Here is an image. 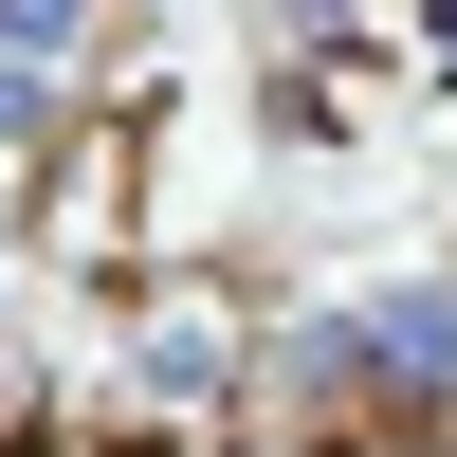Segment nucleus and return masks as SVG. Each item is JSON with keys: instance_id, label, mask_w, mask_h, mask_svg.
<instances>
[{"instance_id": "f257e3e1", "label": "nucleus", "mask_w": 457, "mask_h": 457, "mask_svg": "<svg viewBox=\"0 0 457 457\" xmlns=\"http://www.w3.org/2000/svg\"><path fill=\"white\" fill-rule=\"evenodd\" d=\"M275 403L312 439H403V421H439L457 403V293L439 275H385V293H348V312H312V329H275Z\"/></svg>"}, {"instance_id": "f03ea898", "label": "nucleus", "mask_w": 457, "mask_h": 457, "mask_svg": "<svg viewBox=\"0 0 457 457\" xmlns=\"http://www.w3.org/2000/svg\"><path fill=\"white\" fill-rule=\"evenodd\" d=\"M73 37H92V0H19V110H55V73H73Z\"/></svg>"}]
</instances>
